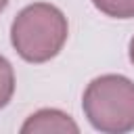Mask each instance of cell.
Instances as JSON below:
<instances>
[{"instance_id": "obj_2", "label": "cell", "mask_w": 134, "mask_h": 134, "mask_svg": "<svg viewBox=\"0 0 134 134\" xmlns=\"http://www.w3.org/2000/svg\"><path fill=\"white\" fill-rule=\"evenodd\" d=\"M84 113L92 128L107 134L134 130V82L107 73L94 77L84 90Z\"/></svg>"}, {"instance_id": "obj_4", "label": "cell", "mask_w": 134, "mask_h": 134, "mask_svg": "<svg viewBox=\"0 0 134 134\" xmlns=\"http://www.w3.org/2000/svg\"><path fill=\"white\" fill-rule=\"evenodd\" d=\"M92 4L115 19H132L134 17V0H92Z\"/></svg>"}, {"instance_id": "obj_1", "label": "cell", "mask_w": 134, "mask_h": 134, "mask_svg": "<svg viewBox=\"0 0 134 134\" xmlns=\"http://www.w3.org/2000/svg\"><path fill=\"white\" fill-rule=\"evenodd\" d=\"M67 17L48 2L25 6L10 25V42L27 63H46L67 42Z\"/></svg>"}, {"instance_id": "obj_7", "label": "cell", "mask_w": 134, "mask_h": 134, "mask_svg": "<svg viewBox=\"0 0 134 134\" xmlns=\"http://www.w3.org/2000/svg\"><path fill=\"white\" fill-rule=\"evenodd\" d=\"M6 4H8V0H0V13L6 8Z\"/></svg>"}, {"instance_id": "obj_5", "label": "cell", "mask_w": 134, "mask_h": 134, "mask_svg": "<svg viewBox=\"0 0 134 134\" xmlns=\"http://www.w3.org/2000/svg\"><path fill=\"white\" fill-rule=\"evenodd\" d=\"M13 92H15V71L10 63L0 54V109L8 105V100L13 98Z\"/></svg>"}, {"instance_id": "obj_3", "label": "cell", "mask_w": 134, "mask_h": 134, "mask_svg": "<svg viewBox=\"0 0 134 134\" xmlns=\"http://www.w3.org/2000/svg\"><path fill=\"white\" fill-rule=\"evenodd\" d=\"M21 132L23 134H31V132H42V134H46V132H61V134L71 132V134H77L80 128L67 113H63L59 109H40L27 117V121L21 126Z\"/></svg>"}, {"instance_id": "obj_6", "label": "cell", "mask_w": 134, "mask_h": 134, "mask_svg": "<svg viewBox=\"0 0 134 134\" xmlns=\"http://www.w3.org/2000/svg\"><path fill=\"white\" fill-rule=\"evenodd\" d=\"M130 61H132V65H134V38L130 40Z\"/></svg>"}]
</instances>
